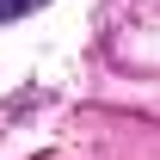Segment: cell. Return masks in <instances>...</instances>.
Returning <instances> with one entry per match:
<instances>
[{"mask_svg":"<svg viewBox=\"0 0 160 160\" xmlns=\"http://www.w3.org/2000/svg\"><path fill=\"white\" fill-rule=\"evenodd\" d=\"M37 6H49V0H0V25H12V19H31Z\"/></svg>","mask_w":160,"mask_h":160,"instance_id":"1","label":"cell"}]
</instances>
